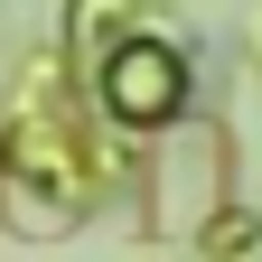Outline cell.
<instances>
[{
  "label": "cell",
  "instance_id": "cell-1",
  "mask_svg": "<svg viewBox=\"0 0 262 262\" xmlns=\"http://www.w3.org/2000/svg\"><path fill=\"white\" fill-rule=\"evenodd\" d=\"M113 94H122L131 113L150 103V122H159V103L178 94V66H169V56H150V75H141V56H131V66H113Z\"/></svg>",
  "mask_w": 262,
  "mask_h": 262
}]
</instances>
